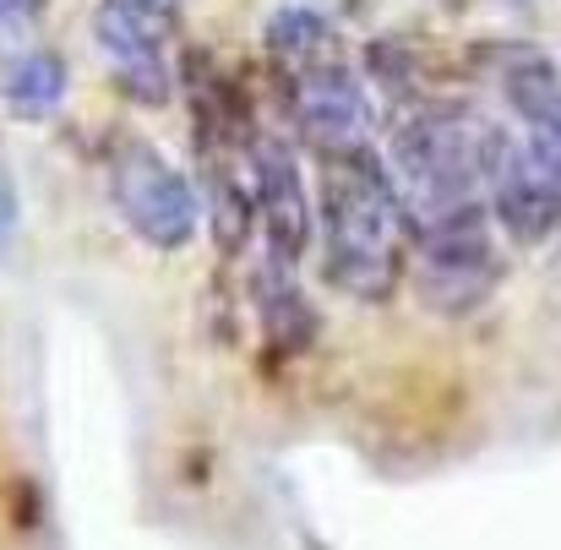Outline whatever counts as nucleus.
I'll use <instances>...</instances> for the list:
<instances>
[{
  "label": "nucleus",
  "mask_w": 561,
  "mask_h": 550,
  "mask_svg": "<svg viewBox=\"0 0 561 550\" xmlns=\"http://www.w3.org/2000/svg\"><path fill=\"white\" fill-rule=\"evenodd\" d=\"M11 229H16V191H11V175H5V164H0V245H5Z\"/></svg>",
  "instance_id": "obj_12"
},
{
  "label": "nucleus",
  "mask_w": 561,
  "mask_h": 550,
  "mask_svg": "<svg viewBox=\"0 0 561 550\" xmlns=\"http://www.w3.org/2000/svg\"><path fill=\"white\" fill-rule=\"evenodd\" d=\"M66 82H71V71L55 49H27L5 66L0 93H5V110L16 121H49L66 104Z\"/></svg>",
  "instance_id": "obj_9"
},
{
  "label": "nucleus",
  "mask_w": 561,
  "mask_h": 550,
  "mask_svg": "<svg viewBox=\"0 0 561 550\" xmlns=\"http://www.w3.org/2000/svg\"><path fill=\"white\" fill-rule=\"evenodd\" d=\"M496 218L513 240L540 245L561 229V142L546 131H529L518 142H502V159L491 170Z\"/></svg>",
  "instance_id": "obj_5"
},
{
  "label": "nucleus",
  "mask_w": 561,
  "mask_h": 550,
  "mask_svg": "<svg viewBox=\"0 0 561 550\" xmlns=\"http://www.w3.org/2000/svg\"><path fill=\"white\" fill-rule=\"evenodd\" d=\"M245 164H251V213L267 229V256L278 267H295L306 240H311V202L295 153L278 137H251L245 142Z\"/></svg>",
  "instance_id": "obj_7"
},
{
  "label": "nucleus",
  "mask_w": 561,
  "mask_h": 550,
  "mask_svg": "<svg viewBox=\"0 0 561 550\" xmlns=\"http://www.w3.org/2000/svg\"><path fill=\"white\" fill-rule=\"evenodd\" d=\"M284 77H289L295 121H300V131H306V142L317 153H344V148H366L371 142V121H376L371 93L350 71L344 49L339 55H322L311 66H295Z\"/></svg>",
  "instance_id": "obj_6"
},
{
  "label": "nucleus",
  "mask_w": 561,
  "mask_h": 550,
  "mask_svg": "<svg viewBox=\"0 0 561 550\" xmlns=\"http://www.w3.org/2000/svg\"><path fill=\"white\" fill-rule=\"evenodd\" d=\"M110 196H115V213L126 218V229L137 240H148L153 251H181L196 240L202 202L153 142L121 137L110 148Z\"/></svg>",
  "instance_id": "obj_3"
},
{
  "label": "nucleus",
  "mask_w": 561,
  "mask_h": 550,
  "mask_svg": "<svg viewBox=\"0 0 561 550\" xmlns=\"http://www.w3.org/2000/svg\"><path fill=\"white\" fill-rule=\"evenodd\" d=\"M502 159V131L469 110H431L414 115L392 137V181L403 196L409 224L458 213L480 202V185H491V170Z\"/></svg>",
  "instance_id": "obj_2"
},
{
  "label": "nucleus",
  "mask_w": 561,
  "mask_h": 550,
  "mask_svg": "<svg viewBox=\"0 0 561 550\" xmlns=\"http://www.w3.org/2000/svg\"><path fill=\"white\" fill-rule=\"evenodd\" d=\"M99 44H104V55H110V71L121 77V88H126L137 104H148V110L170 104L175 77H170V60H164V27L99 5Z\"/></svg>",
  "instance_id": "obj_8"
},
{
  "label": "nucleus",
  "mask_w": 561,
  "mask_h": 550,
  "mask_svg": "<svg viewBox=\"0 0 561 550\" xmlns=\"http://www.w3.org/2000/svg\"><path fill=\"white\" fill-rule=\"evenodd\" d=\"M44 11H49V0H0V49L22 44L44 22Z\"/></svg>",
  "instance_id": "obj_10"
},
{
  "label": "nucleus",
  "mask_w": 561,
  "mask_h": 550,
  "mask_svg": "<svg viewBox=\"0 0 561 550\" xmlns=\"http://www.w3.org/2000/svg\"><path fill=\"white\" fill-rule=\"evenodd\" d=\"M420 234V295L425 306L436 311H474L496 278H502V256H496V240H491V218L485 207H458V213H442V218H425L414 224Z\"/></svg>",
  "instance_id": "obj_4"
},
{
  "label": "nucleus",
  "mask_w": 561,
  "mask_h": 550,
  "mask_svg": "<svg viewBox=\"0 0 561 550\" xmlns=\"http://www.w3.org/2000/svg\"><path fill=\"white\" fill-rule=\"evenodd\" d=\"M110 11H126V16H137V22H153V27H164L170 33V16L181 11V0H104Z\"/></svg>",
  "instance_id": "obj_11"
},
{
  "label": "nucleus",
  "mask_w": 561,
  "mask_h": 550,
  "mask_svg": "<svg viewBox=\"0 0 561 550\" xmlns=\"http://www.w3.org/2000/svg\"><path fill=\"white\" fill-rule=\"evenodd\" d=\"M322 159V256L328 278L360 300H387L403 267V196L392 170L366 148L317 153Z\"/></svg>",
  "instance_id": "obj_1"
}]
</instances>
